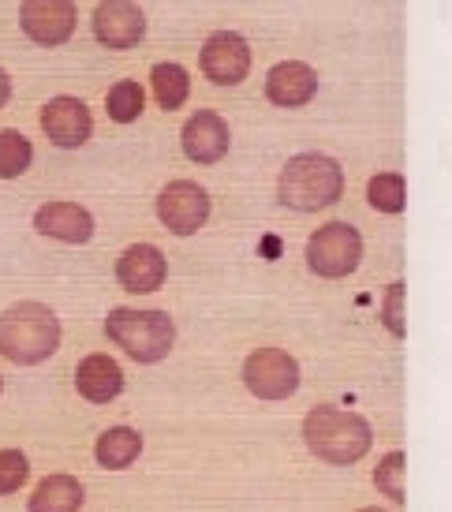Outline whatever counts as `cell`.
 Segmentation results:
<instances>
[{"label":"cell","mask_w":452,"mask_h":512,"mask_svg":"<svg viewBox=\"0 0 452 512\" xmlns=\"http://www.w3.org/2000/svg\"><path fill=\"white\" fill-rule=\"evenodd\" d=\"M0 389H4V378H0Z\"/></svg>","instance_id":"cell-28"},{"label":"cell","mask_w":452,"mask_h":512,"mask_svg":"<svg viewBox=\"0 0 452 512\" xmlns=\"http://www.w3.org/2000/svg\"><path fill=\"white\" fill-rule=\"evenodd\" d=\"M202 72L206 79L217 86H236L247 79L251 72V49L243 42L240 34H232V30H221V34H213L210 42L202 45Z\"/></svg>","instance_id":"cell-9"},{"label":"cell","mask_w":452,"mask_h":512,"mask_svg":"<svg viewBox=\"0 0 452 512\" xmlns=\"http://www.w3.org/2000/svg\"><path fill=\"white\" fill-rule=\"evenodd\" d=\"M355 512H389V509H355Z\"/></svg>","instance_id":"cell-27"},{"label":"cell","mask_w":452,"mask_h":512,"mask_svg":"<svg viewBox=\"0 0 452 512\" xmlns=\"http://www.w3.org/2000/svg\"><path fill=\"white\" fill-rule=\"evenodd\" d=\"M34 228L60 243H90L94 236V214L79 202H45L34 214Z\"/></svg>","instance_id":"cell-13"},{"label":"cell","mask_w":452,"mask_h":512,"mask_svg":"<svg viewBox=\"0 0 452 512\" xmlns=\"http://www.w3.org/2000/svg\"><path fill=\"white\" fill-rule=\"evenodd\" d=\"M157 217L172 236H195L210 217V195L191 180H172L157 195Z\"/></svg>","instance_id":"cell-7"},{"label":"cell","mask_w":452,"mask_h":512,"mask_svg":"<svg viewBox=\"0 0 452 512\" xmlns=\"http://www.w3.org/2000/svg\"><path fill=\"white\" fill-rule=\"evenodd\" d=\"M150 86H154V98L161 109H180L191 94V79L180 64H157L154 75H150Z\"/></svg>","instance_id":"cell-21"},{"label":"cell","mask_w":452,"mask_h":512,"mask_svg":"<svg viewBox=\"0 0 452 512\" xmlns=\"http://www.w3.org/2000/svg\"><path fill=\"white\" fill-rule=\"evenodd\" d=\"M344 195V169L329 154H296L281 169L277 199L288 210L318 214Z\"/></svg>","instance_id":"cell-3"},{"label":"cell","mask_w":452,"mask_h":512,"mask_svg":"<svg viewBox=\"0 0 452 512\" xmlns=\"http://www.w3.org/2000/svg\"><path fill=\"white\" fill-rule=\"evenodd\" d=\"M42 131L49 135L53 146L75 150V146H83L90 139L94 120H90V109L79 98H53L42 109Z\"/></svg>","instance_id":"cell-12"},{"label":"cell","mask_w":452,"mask_h":512,"mask_svg":"<svg viewBox=\"0 0 452 512\" xmlns=\"http://www.w3.org/2000/svg\"><path fill=\"white\" fill-rule=\"evenodd\" d=\"M367 202L378 214H404V206H408V180L400 172H378L367 184Z\"/></svg>","instance_id":"cell-19"},{"label":"cell","mask_w":452,"mask_h":512,"mask_svg":"<svg viewBox=\"0 0 452 512\" xmlns=\"http://www.w3.org/2000/svg\"><path fill=\"white\" fill-rule=\"evenodd\" d=\"M243 385L258 400H288L299 389V363L284 348H255L243 363Z\"/></svg>","instance_id":"cell-6"},{"label":"cell","mask_w":452,"mask_h":512,"mask_svg":"<svg viewBox=\"0 0 452 512\" xmlns=\"http://www.w3.org/2000/svg\"><path fill=\"white\" fill-rule=\"evenodd\" d=\"M75 19V0H23L19 8V23L38 45H64L75 30Z\"/></svg>","instance_id":"cell-8"},{"label":"cell","mask_w":452,"mask_h":512,"mask_svg":"<svg viewBox=\"0 0 452 512\" xmlns=\"http://www.w3.org/2000/svg\"><path fill=\"white\" fill-rule=\"evenodd\" d=\"M75 389L90 404H109V400H116L124 393V370H120V363L113 356L94 352V356H86L75 367Z\"/></svg>","instance_id":"cell-16"},{"label":"cell","mask_w":452,"mask_h":512,"mask_svg":"<svg viewBox=\"0 0 452 512\" xmlns=\"http://www.w3.org/2000/svg\"><path fill=\"white\" fill-rule=\"evenodd\" d=\"M105 337L120 344L135 363L154 367L172 352L176 326L165 311H139V307H116L105 318Z\"/></svg>","instance_id":"cell-4"},{"label":"cell","mask_w":452,"mask_h":512,"mask_svg":"<svg viewBox=\"0 0 452 512\" xmlns=\"http://www.w3.org/2000/svg\"><path fill=\"white\" fill-rule=\"evenodd\" d=\"M180 143H184V154L191 157V161L213 165V161H221V157L228 154V124L217 113L202 109V113H195L184 124Z\"/></svg>","instance_id":"cell-15"},{"label":"cell","mask_w":452,"mask_h":512,"mask_svg":"<svg viewBox=\"0 0 452 512\" xmlns=\"http://www.w3.org/2000/svg\"><path fill=\"white\" fill-rule=\"evenodd\" d=\"M8 98H12V79H8V72L0 68V109L8 105Z\"/></svg>","instance_id":"cell-26"},{"label":"cell","mask_w":452,"mask_h":512,"mask_svg":"<svg viewBox=\"0 0 452 512\" xmlns=\"http://www.w3.org/2000/svg\"><path fill=\"white\" fill-rule=\"evenodd\" d=\"M363 262V236L348 221H329L307 240V266L325 281H340L359 270Z\"/></svg>","instance_id":"cell-5"},{"label":"cell","mask_w":452,"mask_h":512,"mask_svg":"<svg viewBox=\"0 0 452 512\" xmlns=\"http://www.w3.org/2000/svg\"><path fill=\"white\" fill-rule=\"evenodd\" d=\"M318 94V72L303 60H284L266 75V98L281 109H299Z\"/></svg>","instance_id":"cell-14"},{"label":"cell","mask_w":452,"mask_h":512,"mask_svg":"<svg viewBox=\"0 0 452 512\" xmlns=\"http://www.w3.org/2000/svg\"><path fill=\"white\" fill-rule=\"evenodd\" d=\"M60 348V318L45 303H15L0 314V356L19 367H38Z\"/></svg>","instance_id":"cell-2"},{"label":"cell","mask_w":452,"mask_h":512,"mask_svg":"<svg viewBox=\"0 0 452 512\" xmlns=\"http://www.w3.org/2000/svg\"><path fill=\"white\" fill-rule=\"evenodd\" d=\"M142 105H146V90H142L139 83H131V79L116 83L113 94L105 98V109H109V116H113L116 124H131V120H139Z\"/></svg>","instance_id":"cell-23"},{"label":"cell","mask_w":452,"mask_h":512,"mask_svg":"<svg viewBox=\"0 0 452 512\" xmlns=\"http://www.w3.org/2000/svg\"><path fill=\"white\" fill-rule=\"evenodd\" d=\"M142 456V434L135 427H113L105 430L94 445V460L105 471H124Z\"/></svg>","instance_id":"cell-18"},{"label":"cell","mask_w":452,"mask_h":512,"mask_svg":"<svg viewBox=\"0 0 452 512\" xmlns=\"http://www.w3.org/2000/svg\"><path fill=\"white\" fill-rule=\"evenodd\" d=\"M404 296H408V285L404 281H393L382 296V326L393 333V337H408V318H404Z\"/></svg>","instance_id":"cell-25"},{"label":"cell","mask_w":452,"mask_h":512,"mask_svg":"<svg viewBox=\"0 0 452 512\" xmlns=\"http://www.w3.org/2000/svg\"><path fill=\"white\" fill-rule=\"evenodd\" d=\"M165 277H169V262L154 243H131L128 251L116 258V281L131 296H150L165 285Z\"/></svg>","instance_id":"cell-10"},{"label":"cell","mask_w":452,"mask_h":512,"mask_svg":"<svg viewBox=\"0 0 452 512\" xmlns=\"http://www.w3.org/2000/svg\"><path fill=\"white\" fill-rule=\"evenodd\" d=\"M94 34L109 49H135L146 34V15L131 0H101L94 12Z\"/></svg>","instance_id":"cell-11"},{"label":"cell","mask_w":452,"mask_h":512,"mask_svg":"<svg viewBox=\"0 0 452 512\" xmlns=\"http://www.w3.org/2000/svg\"><path fill=\"white\" fill-rule=\"evenodd\" d=\"M86 505V490L75 475H49L30 490L27 512H79Z\"/></svg>","instance_id":"cell-17"},{"label":"cell","mask_w":452,"mask_h":512,"mask_svg":"<svg viewBox=\"0 0 452 512\" xmlns=\"http://www.w3.org/2000/svg\"><path fill=\"white\" fill-rule=\"evenodd\" d=\"M34 161V150L30 143L19 135V131H0V180H15L23 176Z\"/></svg>","instance_id":"cell-22"},{"label":"cell","mask_w":452,"mask_h":512,"mask_svg":"<svg viewBox=\"0 0 452 512\" xmlns=\"http://www.w3.org/2000/svg\"><path fill=\"white\" fill-rule=\"evenodd\" d=\"M303 441L318 460L333 464V468H348L359 464L374 445V430L363 415L337 408V404H318L303 419Z\"/></svg>","instance_id":"cell-1"},{"label":"cell","mask_w":452,"mask_h":512,"mask_svg":"<svg viewBox=\"0 0 452 512\" xmlns=\"http://www.w3.org/2000/svg\"><path fill=\"white\" fill-rule=\"evenodd\" d=\"M404 475H408V456H404V449L385 453L382 460H378V468H374V486H378V494L393 501L396 509H404V501H408Z\"/></svg>","instance_id":"cell-20"},{"label":"cell","mask_w":452,"mask_h":512,"mask_svg":"<svg viewBox=\"0 0 452 512\" xmlns=\"http://www.w3.org/2000/svg\"><path fill=\"white\" fill-rule=\"evenodd\" d=\"M27 479H30V460L23 456V449H0V498L23 490Z\"/></svg>","instance_id":"cell-24"}]
</instances>
